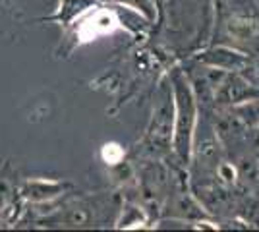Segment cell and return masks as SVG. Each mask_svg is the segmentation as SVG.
I'll use <instances>...</instances> for the list:
<instances>
[{"label": "cell", "mask_w": 259, "mask_h": 232, "mask_svg": "<svg viewBox=\"0 0 259 232\" xmlns=\"http://www.w3.org/2000/svg\"><path fill=\"white\" fill-rule=\"evenodd\" d=\"M174 101V128H172V155L176 163L188 168L192 163L194 133L199 118V105L184 70H174L170 76Z\"/></svg>", "instance_id": "1"}, {"label": "cell", "mask_w": 259, "mask_h": 232, "mask_svg": "<svg viewBox=\"0 0 259 232\" xmlns=\"http://www.w3.org/2000/svg\"><path fill=\"white\" fill-rule=\"evenodd\" d=\"M174 128V101L172 87L162 83L157 91V101L153 105V116L143 137L145 151L153 157H166L172 153Z\"/></svg>", "instance_id": "2"}, {"label": "cell", "mask_w": 259, "mask_h": 232, "mask_svg": "<svg viewBox=\"0 0 259 232\" xmlns=\"http://www.w3.org/2000/svg\"><path fill=\"white\" fill-rule=\"evenodd\" d=\"M72 29V39L74 47H81L91 41H95L99 37L112 35L114 31L122 29V23L118 20V14L112 8V4L108 2V6H103V2L93 6L91 10H87L81 18H77L76 22L70 25Z\"/></svg>", "instance_id": "3"}, {"label": "cell", "mask_w": 259, "mask_h": 232, "mask_svg": "<svg viewBox=\"0 0 259 232\" xmlns=\"http://www.w3.org/2000/svg\"><path fill=\"white\" fill-rule=\"evenodd\" d=\"M259 97V87L240 72H228L215 93L213 109H230L244 101Z\"/></svg>", "instance_id": "4"}, {"label": "cell", "mask_w": 259, "mask_h": 232, "mask_svg": "<svg viewBox=\"0 0 259 232\" xmlns=\"http://www.w3.org/2000/svg\"><path fill=\"white\" fill-rule=\"evenodd\" d=\"M227 74L228 72L205 66V64H199V62H195V68L192 72H186L199 109H213L217 89L223 83Z\"/></svg>", "instance_id": "5"}, {"label": "cell", "mask_w": 259, "mask_h": 232, "mask_svg": "<svg viewBox=\"0 0 259 232\" xmlns=\"http://www.w3.org/2000/svg\"><path fill=\"white\" fill-rule=\"evenodd\" d=\"M249 58H251L249 53H244L236 47L217 44V47H209L207 51L199 53L195 56V62L223 70V72H242L248 66Z\"/></svg>", "instance_id": "6"}, {"label": "cell", "mask_w": 259, "mask_h": 232, "mask_svg": "<svg viewBox=\"0 0 259 232\" xmlns=\"http://www.w3.org/2000/svg\"><path fill=\"white\" fill-rule=\"evenodd\" d=\"M70 190V184L60 182V180H47V178H27L23 180L18 188V196L22 198L23 203H47V201H56L62 198Z\"/></svg>", "instance_id": "7"}, {"label": "cell", "mask_w": 259, "mask_h": 232, "mask_svg": "<svg viewBox=\"0 0 259 232\" xmlns=\"http://www.w3.org/2000/svg\"><path fill=\"white\" fill-rule=\"evenodd\" d=\"M225 31L236 44L255 43L259 37V18L253 12H232L225 20Z\"/></svg>", "instance_id": "8"}, {"label": "cell", "mask_w": 259, "mask_h": 232, "mask_svg": "<svg viewBox=\"0 0 259 232\" xmlns=\"http://www.w3.org/2000/svg\"><path fill=\"white\" fill-rule=\"evenodd\" d=\"M168 215L172 219H180L184 222H197L209 219V211L201 205V201L192 196L190 192H178V196L172 199L170 203V211Z\"/></svg>", "instance_id": "9"}, {"label": "cell", "mask_w": 259, "mask_h": 232, "mask_svg": "<svg viewBox=\"0 0 259 232\" xmlns=\"http://www.w3.org/2000/svg\"><path fill=\"white\" fill-rule=\"evenodd\" d=\"M97 4H101L99 0H60L58 10L54 12V16L51 20L58 22L64 27H70L77 18H81L87 10H91Z\"/></svg>", "instance_id": "10"}, {"label": "cell", "mask_w": 259, "mask_h": 232, "mask_svg": "<svg viewBox=\"0 0 259 232\" xmlns=\"http://www.w3.org/2000/svg\"><path fill=\"white\" fill-rule=\"evenodd\" d=\"M238 184L244 190H253L259 186V157L253 151H246L236 159Z\"/></svg>", "instance_id": "11"}, {"label": "cell", "mask_w": 259, "mask_h": 232, "mask_svg": "<svg viewBox=\"0 0 259 232\" xmlns=\"http://www.w3.org/2000/svg\"><path fill=\"white\" fill-rule=\"evenodd\" d=\"M149 224V213L147 209L140 205V203H124L122 209H120V215L116 219V228H124V230H134V228H147Z\"/></svg>", "instance_id": "12"}, {"label": "cell", "mask_w": 259, "mask_h": 232, "mask_svg": "<svg viewBox=\"0 0 259 232\" xmlns=\"http://www.w3.org/2000/svg\"><path fill=\"white\" fill-rule=\"evenodd\" d=\"M230 109H232V112L238 116V120L246 126L248 132L259 128V97L244 101V103L234 105V107H230Z\"/></svg>", "instance_id": "13"}, {"label": "cell", "mask_w": 259, "mask_h": 232, "mask_svg": "<svg viewBox=\"0 0 259 232\" xmlns=\"http://www.w3.org/2000/svg\"><path fill=\"white\" fill-rule=\"evenodd\" d=\"M124 157H126V151L116 142H108V144H105L101 147V159H103V163L107 166L118 165V163L124 161Z\"/></svg>", "instance_id": "14"}, {"label": "cell", "mask_w": 259, "mask_h": 232, "mask_svg": "<svg viewBox=\"0 0 259 232\" xmlns=\"http://www.w3.org/2000/svg\"><path fill=\"white\" fill-rule=\"evenodd\" d=\"M108 2H114V4H124L132 10L140 12L145 20L153 22L155 20V2L153 0H108Z\"/></svg>", "instance_id": "15"}, {"label": "cell", "mask_w": 259, "mask_h": 232, "mask_svg": "<svg viewBox=\"0 0 259 232\" xmlns=\"http://www.w3.org/2000/svg\"><path fill=\"white\" fill-rule=\"evenodd\" d=\"M240 74H244V76L248 77L253 85H257L259 87V53L255 56H251V58H249L248 66L244 68Z\"/></svg>", "instance_id": "16"}, {"label": "cell", "mask_w": 259, "mask_h": 232, "mask_svg": "<svg viewBox=\"0 0 259 232\" xmlns=\"http://www.w3.org/2000/svg\"><path fill=\"white\" fill-rule=\"evenodd\" d=\"M99 2H108V0H99Z\"/></svg>", "instance_id": "17"}, {"label": "cell", "mask_w": 259, "mask_h": 232, "mask_svg": "<svg viewBox=\"0 0 259 232\" xmlns=\"http://www.w3.org/2000/svg\"><path fill=\"white\" fill-rule=\"evenodd\" d=\"M255 2H257V6H259V0H255Z\"/></svg>", "instance_id": "18"}]
</instances>
